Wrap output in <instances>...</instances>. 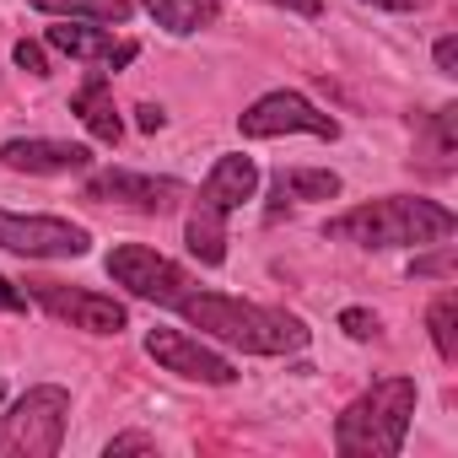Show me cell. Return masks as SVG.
Masks as SVG:
<instances>
[{
	"label": "cell",
	"instance_id": "6da1fadb",
	"mask_svg": "<svg viewBox=\"0 0 458 458\" xmlns=\"http://www.w3.org/2000/svg\"><path fill=\"white\" fill-rule=\"evenodd\" d=\"M178 313L205 340H221V345L249 351V356H297L308 345V324L297 313H281V308H265V302H243V297H226V292H199L194 286L178 302Z\"/></svg>",
	"mask_w": 458,
	"mask_h": 458
},
{
	"label": "cell",
	"instance_id": "7a4b0ae2",
	"mask_svg": "<svg viewBox=\"0 0 458 458\" xmlns=\"http://www.w3.org/2000/svg\"><path fill=\"white\" fill-rule=\"evenodd\" d=\"M324 233L335 243H356V249H420V243H442L458 233V216L442 199H420V194H383L367 199L345 216H335Z\"/></svg>",
	"mask_w": 458,
	"mask_h": 458
},
{
	"label": "cell",
	"instance_id": "3957f363",
	"mask_svg": "<svg viewBox=\"0 0 458 458\" xmlns=\"http://www.w3.org/2000/svg\"><path fill=\"white\" fill-rule=\"evenodd\" d=\"M415 377H383L372 383L361 399H351L335 420V447L345 458H394L410 437V420H415Z\"/></svg>",
	"mask_w": 458,
	"mask_h": 458
},
{
	"label": "cell",
	"instance_id": "277c9868",
	"mask_svg": "<svg viewBox=\"0 0 458 458\" xmlns=\"http://www.w3.org/2000/svg\"><path fill=\"white\" fill-rule=\"evenodd\" d=\"M71 394L60 383L28 388L6 415H0V458H55L65 447Z\"/></svg>",
	"mask_w": 458,
	"mask_h": 458
},
{
	"label": "cell",
	"instance_id": "5b68a950",
	"mask_svg": "<svg viewBox=\"0 0 458 458\" xmlns=\"http://www.w3.org/2000/svg\"><path fill=\"white\" fill-rule=\"evenodd\" d=\"M108 281L124 286L130 297L140 302H157V308H178L189 292H194V276L183 265H173L167 254L146 249V243H119L108 254Z\"/></svg>",
	"mask_w": 458,
	"mask_h": 458
},
{
	"label": "cell",
	"instance_id": "8992f818",
	"mask_svg": "<svg viewBox=\"0 0 458 458\" xmlns=\"http://www.w3.org/2000/svg\"><path fill=\"white\" fill-rule=\"evenodd\" d=\"M238 130L249 140H276V135H318V140H340V119L313 108L302 92L281 87V92H265L254 98L243 114H238Z\"/></svg>",
	"mask_w": 458,
	"mask_h": 458
},
{
	"label": "cell",
	"instance_id": "52a82bcc",
	"mask_svg": "<svg viewBox=\"0 0 458 458\" xmlns=\"http://www.w3.org/2000/svg\"><path fill=\"white\" fill-rule=\"evenodd\" d=\"M0 249L22 259H81L92 249V233L65 216H22L0 210Z\"/></svg>",
	"mask_w": 458,
	"mask_h": 458
},
{
	"label": "cell",
	"instance_id": "ba28073f",
	"mask_svg": "<svg viewBox=\"0 0 458 458\" xmlns=\"http://www.w3.org/2000/svg\"><path fill=\"white\" fill-rule=\"evenodd\" d=\"M28 286H33V302H38L49 318L71 324V329H87V335H119V329L130 324L124 302H114V297H103V292L60 286V281H28Z\"/></svg>",
	"mask_w": 458,
	"mask_h": 458
},
{
	"label": "cell",
	"instance_id": "9c48e42d",
	"mask_svg": "<svg viewBox=\"0 0 458 458\" xmlns=\"http://www.w3.org/2000/svg\"><path fill=\"white\" fill-rule=\"evenodd\" d=\"M146 356H151L162 372H178V377H189V383H216V388L238 383V367H233V361H226L221 351H210L205 340L183 335V329H151V335H146Z\"/></svg>",
	"mask_w": 458,
	"mask_h": 458
},
{
	"label": "cell",
	"instance_id": "30bf717a",
	"mask_svg": "<svg viewBox=\"0 0 458 458\" xmlns=\"http://www.w3.org/2000/svg\"><path fill=\"white\" fill-rule=\"evenodd\" d=\"M189 189L178 178H151V173H130V167H108V173H92L87 178V199H103V205H130V210H146V216H167L178 210Z\"/></svg>",
	"mask_w": 458,
	"mask_h": 458
},
{
	"label": "cell",
	"instance_id": "8fae6325",
	"mask_svg": "<svg viewBox=\"0 0 458 458\" xmlns=\"http://www.w3.org/2000/svg\"><path fill=\"white\" fill-rule=\"evenodd\" d=\"M0 162L12 173H33V178H55V173H87L92 151L76 140H49V135H17L0 146Z\"/></svg>",
	"mask_w": 458,
	"mask_h": 458
},
{
	"label": "cell",
	"instance_id": "7c38bea8",
	"mask_svg": "<svg viewBox=\"0 0 458 458\" xmlns=\"http://www.w3.org/2000/svg\"><path fill=\"white\" fill-rule=\"evenodd\" d=\"M453 157H458V108L442 103V108H431V114L415 119V157L410 162H420L426 173L447 178L453 173Z\"/></svg>",
	"mask_w": 458,
	"mask_h": 458
},
{
	"label": "cell",
	"instance_id": "4fadbf2b",
	"mask_svg": "<svg viewBox=\"0 0 458 458\" xmlns=\"http://www.w3.org/2000/svg\"><path fill=\"white\" fill-rule=\"evenodd\" d=\"M71 114L92 130V140H103V146H119V135H124V119H119V108H114V92H108V76L103 71H92L81 87H76V98H71Z\"/></svg>",
	"mask_w": 458,
	"mask_h": 458
},
{
	"label": "cell",
	"instance_id": "5bb4252c",
	"mask_svg": "<svg viewBox=\"0 0 458 458\" xmlns=\"http://www.w3.org/2000/svg\"><path fill=\"white\" fill-rule=\"evenodd\" d=\"M254 189H259V167H254V157H243V151H226V157H216L210 162V173H205V199H216L221 210H238L243 199H254Z\"/></svg>",
	"mask_w": 458,
	"mask_h": 458
},
{
	"label": "cell",
	"instance_id": "9a60e30c",
	"mask_svg": "<svg viewBox=\"0 0 458 458\" xmlns=\"http://www.w3.org/2000/svg\"><path fill=\"white\" fill-rule=\"evenodd\" d=\"M226 216L233 210H221L216 199H194V210H189V221H183V243H189V254L199 259V265H226Z\"/></svg>",
	"mask_w": 458,
	"mask_h": 458
},
{
	"label": "cell",
	"instance_id": "2e32d148",
	"mask_svg": "<svg viewBox=\"0 0 458 458\" xmlns=\"http://www.w3.org/2000/svg\"><path fill=\"white\" fill-rule=\"evenodd\" d=\"M49 49H60V55H71V60H81V65H103L108 49H114V38H108L98 22L65 17L60 28H49Z\"/></svg>",
	"mask_w": 458,
	"mask_h": 458
},
{
	"label": "cell",
	"instance_id": "e0dca14e",
	"mask_svg": "<svg viewBox=\"0 0 458 458\" xmlns=\"http://www.w3.org/2000/svg\"><path fill=\"white\" fill-rule=\"evenodd\" d=\"M140 6L157 17V28H167V33H199V28H210L216 17H221V0H140Z\"/></svg>",
	"mask_w": 458,
	"mask_h": 458
},
{
	"label": "cell",
	"instance_id": "ac0fdd59",
	"mask_svg": "<svg viewBox=\"0 0 458 458\" xmlns=\"http://www.w3.org/2000/svg\"><path fill=\"white\" fill-rule=\"evenodd\" d=\"M345 183L329 167H281L276 173V199H335Z\"/></svg>",
	"mask_w": 458,
	"mask_h": 458
},
{
	"label": "cell",
	"instance_id": "d6986e66",
	"mask_svg": "<svg viewBox=\"0 0 458 458\" xmlns=\"http://www.w3.org/2000/svg\"><path fill=\"white\" fill-rule=\"evenodd\" d=\"M33 12H49V17H81V22H130L135 0H28Z\"/></svg>",
	"mask_w": 458,
	"mask_h": 458
},
{
	"label": "cell",
	"instance_id": "ffe728a7",
	"mask_svg": "<svg viewBox=\"0 0 458 458\" xmlns=\"http://www.w3.org/2000/svg\"><path fill=\"white\" fill-rule=\"evenodd\" d=\"M426 329L442 361H458V292H437L426 308Z\"/></svg>",
	"mask_w": 458,
	"mask_h": 458
},
{
	"label": "cell",
	"instance_id": "44dd1931",
	"mask_svg": "<svg viewBox=\"0 0 458 458\" xmlns=\"http://www.w3.org/2000/svg\"><path fill=\"white\" fill-rule=\"evenodd\" d=\"M453 265H458V254H453V243L442 238L431 254H415V259H410V276H420V281H447Z\"/></svg>",
	"mask_w": 458,
	"mask_h": 458
},
{
	"label": "cell",
	"instance_id": "7402d4cb",
	"mask_svg": "<svg viewBox=\"0 0 458 458\" xmlns=\"http://www.w3.org/2000/svg\"><path fill=\"white\" fill-rule=\"evenodd\" d=\"M340 329H345L351 340H377V335H383V324H377L372 308H345V313H340Z\"/></svg>",
	"mask_w": 458,
	"mask_h": 458
},
{
	"label": "cell",
	"instance_id": "603a6c76",
	"mask_svg": "<svg viewBox=\"0 0 458 458\" xmlns=\"http://www.w3.org/2000/svg\"><path fill=\"white\" fill-rule=\"evenodd\" d=\"M103 453H108V458H124V453H157V437H151V431H119Z\"/></svg>",
	"mask_w": 458,
	"mask_h": 458
},
{
	"label": "cell",
	"instance_id": "cb8c5ba5",
	"mask_svg": "<svg viewBox=\"0 0 458 458\" xmlns=\"http://www.w3.org/2000/svg\"><path fill=\"white\" fill-rule=\"evenodd\" d=\"M12 55H17V65H22L28 76H49V55H44V44H33V38H22V44H17Z\"/></svg>",
	"mask_w": 458,
	"mask_h": 458
},
{
	"label": "cell",
	"instance_id": "d4e9b609",
	"mask_svg": "<svg viewBox=\"0 0 458 458\" xmlns=\"http://www.w3.org/2000/svg\"><path fill=\"white\" fill-rule=\"evenodd\" d=\"M431 60H437V71H442V76H458V38H453V33H447V38H437Z\"/></svg>",
	"mask_w": 458,
	"mask_h": 458
},
{
	"label": "cell",
	"instance_id": "484cf974",
	"mask_svg": "<svg viewBox=\"0 0 458 458\" xmlns=\"http://www.w3.org/2000/svg\"><path fill=\"white\" fill-rule=\"evenodd\" d=\"M28 308V292L22 286H12L6 276H0V313H22Z\"/></svg>",
	"mask_w": 458,
	"mask_h": 458
},
{
	"label": "cell",
	"instance_id": "4316f807",
	"mask_svg": "<svg viewBox=\"0 0 458 458\" xmlns=\"http://www.w3.org/2000/svg\"><path fill=\"white\" fill-rule=\"evenodd\" d=\"M135 124H140L146 135H157V130L167 124V114H162V103H140V108H135Z\"/></svg>",
	"mask_w": 458,
	"mask_h": 458
},
{
	"label": "cell",
	"instance_id": "83f0119b",
	"mask_svg": "<svg viewBox=\"0 0 458 458\" xmlns=\"http://www.w3.org/2000/svg\"><path fill=\"white\" fill-rule=\"evenodd\" d=\"M361 6H377V12H426L431 0H361Z\"/></svg>",
	"mask_w": 458,
	"mask_h": 458
},
{
	"label": "cell",
	"instance_id": "f1b7e54d",
	"mask_svg": "<svg viewBox=\"0 0 458 458\" xmlns=\"http://www.w3.org/2000/svg\"><path fill=\"white\" fill-rule=\"evenodd\" d=\"M270 6H281V12H297V17H318V12H324V0H270Z\"/></svg>",
	"mask_w": 458,
	"mask_h": 458
},
{
	"label": "cell",
	"instance_id": "f546056e",
	"mask_svg": "<svg viewBox=\"0 0 458 458\" xmlns=\"http://www.w3.org/2000/svg\"><path fill=\"white\" fill-rule=\"evenodd\" d=\"M135 55H140L135 44H119V49H108V60H103V65H108V71H124V65H130Z\"/></svg>",
	"mask_w": 458,
	"mask_h": 458
}]
</instances>
